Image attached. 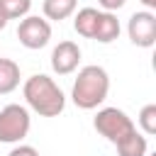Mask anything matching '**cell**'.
<instances>
[{"mask_svg":"<svg viewBox=\"0 0 156 156\" xmlns=\"http://www.w3.org/2000/svg\"><path fill=\"white\" fill-rule=\"evenodd\" d=\"M22 95H24V102L29 105V110H34L41 117H58L63 112V107H66L63 90L46 73L29 76L24 80V85H22Z\"/></svg>","mask_w":156,"mask_h":156,"instance_id":"cell-1","label":"cell"},{"mask_svg":"<svg viewBox=\"0 0 156 156\" xmlns=\"http://www.w3.org/2000/svg\"><path fill=\"white\" fill-rule=\"evenodd\" d=\"M110 93V76L102 66H83L73 80V90H71V100L76 107L80 110H95L107 100Z\"/></svg>","mask_w":156,"mask_h":156,"instance_id":"cell-2","label":"cell"},{"mask_svg":"<svg viewBox=\"0 0 156 156\" xmlns=\"http://www.w3.org/2000/svg\"><path fill=\"white\" fill-rule=\"evenodd\" d=\"M93 127H95V132L102 134L110 144H119L124 136H129V134L136 129L134 119H132L124 110H119V107H100L98 115L93 117Z\"/></svg>","mask_w":156,"mask_h":156,"instance_id":"cell-3","label":"cell"},{"mask_svg":"<svg viewBox=\"0 0 156 156\" xmlns=\"http://www.w3.org/2000/svg\"><path fill=\"white\" fill-rule=\"evenodd\" d=\"M32 127L29 110L24 105L10 102L0 110V144H20Z\"/></svg>","mask_w":156,"mask_h":156,"instance_id":"cell-4","label":"cell"},{"mask_svg":"<svg viewBox=\"0 0 156 156\" xmlns=\"http://www.w3.org/2000/svg\"><path fill=\"white\" fill-rule=\"evenodd\" d=\"M17 39L24 49L29 51H37V49H44L51 39V22H46L44 17L39 15H27L20 20V27H17Z\"/></svg>","mask_w":156,"mask_h":156,"instance_id":"cell-5","label":"cell"},{"mask_svg":"<svg viewBox=\"0 0 156 156\" xmlns=\"http://www.w3.org/2000/svg\"><path fill=\"white\" fill-rule=\"evenodd\" d=\"M127 37L139 49H151L156 44V15L151 10H139L127 20Z\"/></svg>","mask_w":156,"mask_h":156,"instance_id":"cell-6","label":"cell"},{"mask_svg":"<svg viewBox=\"0 0 156 156\" xmlns=\"http://www.w3.org/2000/svg\"><path fill=\"white\" fill-rule=\"evenodd\" d=\"M78 63H80V46L76 41L66 39V41H58L54 46V51H51V68H54V73L68 76V73H73L78 68Z\"/></svg>","mask_w":156,"mask_h":156,"instance_id":"cell-7","label":"cell"},{"mask_svg":"<svg viewBox=\"0 0 156 156\" xmlns=\"http://www.w3.org/2000/svg\"><path fill=\"white\" fill-rule=\"evenodd\" d=\"M122 27H119V20L115 12H102L100 10V17H98V24H95V34L93 39L100 41V44H112L117 37H119Z\"/></svg>","mask_w":156,"mask_h":156,"instance_id":"cell-8","label":"cell"},{"mask_svg":"<svg viewBox=\"0 0 156 156\" xmlns=\"http://www.w3.org/2000/svg\"><path fill=\"white\" fill-rule=\"evenodd\" d=\"M78 7V0H44L41 2V12L46 22H61L68 20Z\"/></svg>","mask_w":156,"mask_h":156,"instance_id":"cell-9","label":"cell"},{"mask_svg":"<svg viewBox=\"0 0 156 156\" xmlns=\"http://www.w3.org/2000/svg\"><path fill=\"white\" fill-rule=\"evenodd\" d=\"M20 78H22L20 63L12 61V58H2L0 56V95H10L12 90H17Z\"/></svg>","mask_w":156,"mask_h":156,"instance_id":"cell-10","label":"cell"},{"mask_svg":"<svg viewBox=\"0 0 156 156\" xmlns=\"http://www.w3.org/2000/svg\"><path fill=\"white\" fill-rule=\"evenodd\" d=\"M98 17H100V10H95V7H80L78 12H73V29H76V34H80L85 39H93Z\"/></svg>","mask_w":156,"mask_h":156,"instance_id":"cell-11","label":"cell"},{"mask_svg":"<svg viewBox=\"0 0 156 156\" xmlns=\"http://www.w3.org/2000/svg\"><path fill=\"white\" fill-rule=\"evenodd\" d=\"M115 146H117V156H149V141L139 129H134Z\"/></svg>","mask_w":156,"mask_h":156,"instance_id":"cell-12","label":"cell"},{"mask_svg":"<svg viewBox=\"0 0 156 156\" xmlns=\"http://www.w3.org/2000/svg\"><path fill=\"white\" fill-rule=\"evenodd\" d=\"M136 124H139V132L144 136H154L156 134V105L154 102L141 107V112L136 117Z\"/></svg>","mask_w":156,"mask_h":156,"instance_id":"cell-13","label":"cell"},{"mask_svg":"<svg viewBox=\"0 0 156 156\" xmlns=\"http://www.w3.org/2000/svg\"><path fill=\"white\" fill-rule=\"evenodd\" d=\"M0 7H2L7 22H10V20H22V17L29 15L32 0H0Z\"/></svg>","mask_w":156,"mask_h":156,"instance_id":"cell-14","label":"cell"},{"mask_svg":"<svg viewBox=\"0 0 156 156\" xmlns=\"http://www.w3.org/2000/svg\"><path fill=\"white\" fill-rule=\"evenodd\" d=\"M98 5L102 7V12H117L127 5V0H98Z\"/></svg>","mask_w":156,"mask_h":156,"instance_id":"cell-15","label":"cell"},{"mask_svg":"<svg viewBox=\"0 0 156 156\" xmlns=\"http://www.w3.org/2000/svg\"><path fill=\"white\" fill-rule=\"evenodd\" d=\"M7 156H39V151L34 146H29V144H17Z\"/></svg>","mask_w":156,"mask_h":156,"instance_id":"cell-16","label":"cell"},{"mask_svg":"<svg viewBox=\"0 0 156 156\" xmlns=\"http://www.w3.org/2000/svg\"><path fill=\"white\" fill-rule=\"evenodd\" d=\"M139 2H141L146 10H156V0H139Z\"/></svg>","mask_w":156,"mask_h":156,"instance_id":"cell-17","label":"cell"},{"mask_svg":"<svg viewBox=\"0 0 156 156\" xmlns=\"http://www.w3.org/2000/svg\"><path fill=\"white\" fill-rule=\"evenodd\" d=\"M7 27V17H5V12H2V7H0V32Z\"/></svg>","mask_w":156,"mask_h":156,"instance_id":"cell-18","label":"cell"},{"mask_svg":"<svg viewBox=\"0 0 156 156\" xmlns=\"http://www.w3.org/2000/svg\"><path fill=\"white\" fill-rule=\"evenodd\" d=\"M151 156H156V154H151Z\"/></svg>","mask_w":156,"mask_h":156,"instance_id":"cell-19","label":"cell"}]
</instances>
